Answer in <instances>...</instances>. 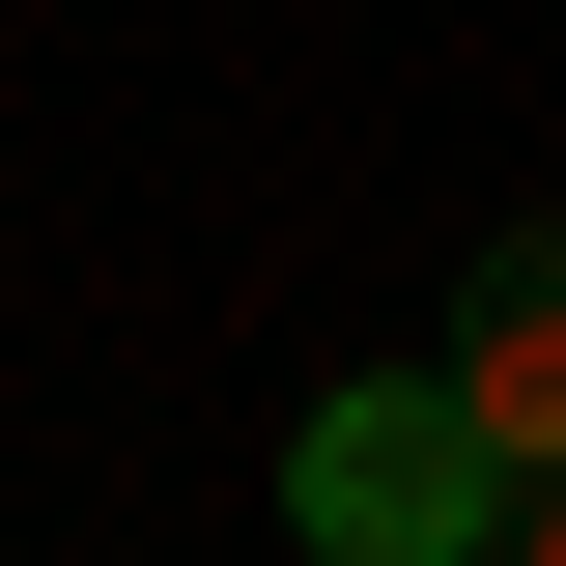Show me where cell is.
<instances>
[{
	"instance_id": "1",
	"label": "cell",
	"mask_w": 566,
	"mask_h": 566,
	"mask_svg": "<svg viewBox=\"0 0 566 566\" xmlns=\"http://www.w3.org/2000/svg\"><path fill=\"white\" fill-rule=\"evenodd\" d=\"M482 510H510V453H482L453 368H340L283 424V538L312 566H482Z\"/></svg>"
},
{
	"instance_id": "2",
	"label": "cell",
	"mask_w": 566,
	"mask_h": 566,
	"mask_svg": "<svg viewBox=\"0 0 566 566\" xmlns=\"http://www.w3.org/2000/svg\"><path fill=\"white\" fill-rule=\"evenodd\" d=\"M424 368H453L482 453L538 482V453H566V227H482V283H453V340H424Z\"/></svg>"
},
{
	"instance_id": "3",
	"label": "cell",
	"mask_w": 566,
	"mask_h": 566,
	"mask_svg": "<svg viewBox=\"0 0 566 566\" xmlns=\"http://www.w3.org/2000/svg\"><path fill=\"white\" fill-rule=\"evenodd\" d=\"M482 566H566V453H538V482H510V510H482Z\"/></svg>"
}]
</instances>
